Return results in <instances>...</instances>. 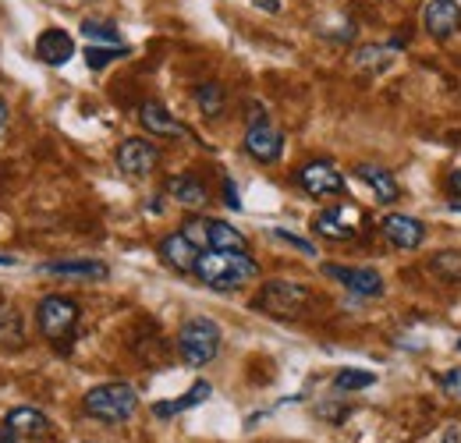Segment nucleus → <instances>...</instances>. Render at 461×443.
<instances>
[{
  "instance_id": "f257e3e1",
  "label": "nucleus",
  "mask_w": 461,
  "mask_h": 443,
  "mask_svg": "<svg viewBox=\"0 0 461 443\" xmlns=\"http://www.w3.org/2000/svg\"><path fill=\"white\" fill-rule=\"evenodd\" d=\"M195 277L213 291H238L249 280L259 277V263L249 252H217V249H203L199 263H195Z\"/></svg>"
},
{
  "instance_id": "f03ea898",
  "label": "nucleus",
  "mask_w": 461,
  "mask_h": 443,
  "mask_svg": "<svg viewBox=\"0 0 461 443\" xmlns=\"http://www.w3.org/2000/svg\"><path fill=\"white\" fill-rule=\"evenodd\" d=\"M82 408H86V415H93L107 426H117V422H128L135 415L139 393L131 384H100L82 397Z\"/></svg>"
},
{
  "instance_id": "7ed1b4c3",
  "label": "nucleus",
  "mask_w": 461,
  "mask_h": 443,
  "mask_svg": "<svg viewBox=\"0 0 461 443\" xmlns=\"http://www.w3.org/2000/svg\"><path fill=\"white\" fill-rule=\"evenodd\" d=\"M221 327L206 316H192L181 330H177V355L185 366L199 369V366H210L217 355H221Z\"/></svg>"
},
{
  "instance_id": "20e7f679",
  "label": "nucleus",
  "mask_w": 461,
  "mask_h": 443,
  "mask_svg": "<svg viewBox=\"0 0 461 443\" xmlns=\"http://www.w3.org/2000/svg\"><path fill=\"white\" fill-rule=\"evenodd\" d=\"M309 302H312L309 287H305V284H294V280H267L263 291H259V298H256V305H259L263 312L277 316V320H294V316H302V312L309 309Z\"/></svg>"
},
{
  "instance_id": "39448f33",
  "label": "nucleus",
  "mask_w": 461,
  "mask_h": 443,
  "mask_svg": "<svg viewBox=\"0 0 461 443\" xmlns=\"http://www.w3.org/2000/svg\"><path fill=\"white\" fill-rule=\"evenodd\" d=\"M36 323H40V333L47 340L71 337L75 323H78V302H71L68 294H47L36 309Z\"/></svg>"
},
{
  "instance_id": "423d86ee",
  "label": "nucleus",
  "mask_w": 461,
  "mask_h": 443,
  "mask_svg": "<svg viewBox=\"0 0 461 443\" xmlns=\"http://www.w3.org/2000/svg\"><path fill=\"white\" fill-rule=\"evenodd\" d=\"M245 153L256 164H277L281 153H285V135L263 113H256L252 124H249V131H245Z\"/></svg>"
},
{
  "instance_id": "0eeeda50",
  "label": "nucleus",
  "mask_w": 461,
  "mask_h": 443,
  "mask_svg": "<svg viewBox=\"0 0 461 443\" xmlns=\"http://www.w3.org/2000/svg\"><path fill=\"white\" fill-rule=\"evenodd\" d=\"M358 223H362V213L348 203H338V206H327V210L316 213L312 231L320 238H330V241H351L358 234Z\"/></svg>"
},
{
  "instance_id": "6e6552de",
  "label": "nucleus",
  "mask_w": 461,
  "mask_h": 443,
  "mask_svg": "<svg viewBox=\"0 0 461 443\" xmlns=\"http://www.w3.org/2000/svg\"><path fill=\"white\" fill-rule=\"evenodd\" d=\"M298 185L312 199H327V195H341L345 192V174L330 160H312V164L298 167Z\"/></svg>"
},
{
  "instance_id": "1a4fd4ad",
  "label": "nucleus",
  "mask_w": 461,
  "mask_h": 443,
  "mask_svg": "<svg viewBox=\"0 0 461 443\" xmlns=\"http://www.w3.org/2000/svg\"><path fill=\"white\" fill-rule=\"evenodd\" d=\"M157 164H160V149L149 139H124L117 146V167L128 177H146V174L157 170Z\"/></svg>"
},
{
  "instance_id": "9d476101",
  "label": "nucleus",
  "mask_w": 461,
  "mask_h": 443,
  "mask_svg": "<svg viewBox=\"0 0 461 443\" xmlns=\"http://www.w3.org/2000/svg\"><path fill=\"white\" fill-rule=\"evenodd\" d=\"M323 277L345 284L351 294H362V298H380L384 294V277L373 267H338V263H327Z\"/></svg>"
},
{
  "instance_id": "9b49d317",
  "label": "nucleus",
  "mask_w": 461,
  "mask_h": 443,
  "mask_svg": "<svg viewBox=\"0 0 461 443\" xmlns=\"http://www.w3.org/2000/svg\"><path fill=\"white\" fill-rule=\"evenodd\" d=\"M422 29L433 40H451L461 29V7L458 0H429L422 11Z\"/></svg>"
},
{
  "instance_id": "f8f14e48",
  "label": "nucleus",
  "mask_w": 461,
  "mask_h": 443,
  "mask_svg": "<svg viewBox=\"0 0 461 443\" xmlns=\"http://www.w3.org/2000/svg\"><path fill=\"white\" fill-rule=\"evenodd\" d=\"M139 121H142V128H146L153 139H188V128H185L164 104H157V100H146V104L139 107Z\"/></svg>"
},
{
  "instance_id": "ddd939ff",
  "label": "nucleus",
  "mask_w": 461,
  "mask_h": 443,
  "mask_svg": "<svg viewBox=\"0 0 461 443\" xmlns=\"http://www.w3.org/2000/svg\"><path fill=\"white\" fill-rule=\"evenodd\" d=\"M40 274L60 280H107L111 267L100 259H58V263H43Z\"/></svg>"
},
{
  "instance_id": "4468645a",
  "label": "nucleus",
  "mask_w": 461,
  "mask_h": 443,
  "mask_svg": "<svg viewBox=\"0 0 461 443\" xmlns=\"http://www.w3.org/2000/svg\"><path fill=\"white\" fill-rule=\"evenodd\" d=\"M380 231L387 234L391 245L398 249H419L426 241V223L415 221V217H404V213H387L380 221Z\"/></svg>"
},
{
  "instance_id": "2eb2a0df",
  "label": "nucleus",
  "mask_w": 461,
  "mask_h": 443,
  "mask_svg": "<svg viewBox=\"0 0 461 443\" xmlns=\"http://www.w3.org/2000/svg\"><path fill=\"white\" fill-rule=\"evenodd\" d=\"M199 245H192L181 231L177 234H167L164 241H160V259L171 267V270H177V274H195V263H199Z\"/></svg>"
},
{
  "instance_id": "dca6fc26",
  "label": "nucleus",
  "mask_w": 461,
  "mask_h": 443,
  "mask_svg": "<svg viewBox=\"0 0 461 443\" xmlns=\"http://www.w3.org/2000/svg\"><path fill=\"white\" fill-rule=\"evenodd\" d=\"M36 57H40L43 64H50V68L68 64V60L75 57V40H71V32H64V29H47V32H40V40H36Z\"/></svg>"
},
{
  "instance_id": "f3484780",
  "label": "nucleus",
  "mask_w": 461,
  "mask_h": 443,
  "mask_svg": "<svg viewBox=\"0 0 461 443\" xmlns=\"http://www.w3.org/2000/svg\"><path fill=\"white\" fill-rule=\"evenodd\" d=\"M167 195L177 206H185V210H199V206L210 203V192H206V185L195 174H174L171 181H167Z\"/></svg>"
},
{
  "instance_id": "a211bd4d",
  "label": "nucleus",
  "mask_w": 461,
  "mask_h": 443,
  "mask_svg": "<svg viewBox=\"0 0 461 443\" xmlns=\"http://www.w3.org/2000/svg\"><path fill=\"white\" fill-rule=\"evenodd\" d=\"M4 426L14 433V437H43L50 429V419L40 411V408H11Z\"/></svg>"
},
{
  "instance_id": "6ab92c4d",
  "label": "nucleus",
  "mask_w": 461,
  "mask_h": 443,
  "mask_svg": "<svg viewBox=\"0 0 461 443\" xmlns=\"http://www.w3.org/2000/svg\"><path fill=\"white\" fill-rule=\"evenodd\" d=\"M355 174H358V181H366V185L373 188V195H376L380 203H394V199L402 195L398 181H394V177H391V170H384V167L358 164V167H355Z\"/></svg>"
},
{
  "instance_id": "aec40b11",
  "label": "nucleus",
  "mask_w": 461,
  "mask_h": 443,
  "mask_svg": "<svg viewBox=\"0 0 461 443\" xmlns=\"http://www.w3.org/2000/svg\"><path fill=\"white\" fill-rule=\"evenodd\" d=\"M206 249L217 252H249V241L238 227H230L224 221H206Z\"/></svg>"
},
{
  "instance_id": "412c9836",
  "label": "nucleus",
  "mask_w": 461,
  "mask_h": 443,
  "mask_svg": "<svg viewBox=\"0 0 461 443\" xmlns=\"http://www.w3.org/2000/svg\"><path fill=\"white\" fill-rule=\"evenodd\" d=\"M210 393H213V387H210L206 380H199V384H192L188 393H181L177 401H160V404H153V415H157V419H174V415H181V411H188V408H199Z\"/></svg>"
},
{
  "instance_id": "4be33fe9",
  "label": "nucleus",
  "mask_w": 461,
  "mask_h": 443,
  "mask_svg": "<svg viewBox=\"0 0 461 443\" xmlns=\"http://www.w3.org/2000/svg\"><path fill=\"white\" fill-rule=\"evenodd\" d=\"M195 107L203 111V117H221L228 107V93L221 82H203L195 86Z\"/></svg>"
},
{
  "instance_id": "5701e85b",
  "label": "nucleus",
  "mask_w": 461,
  "mask_h": 443,
  "mask_svg": "<svg viewBox=\"0 0 461 443\" xmlns=\"http://www.w3.org/2000/svg\"><path fill=\"white\" fill-rule=\"evenodd\" d=\"M82 36H86L93 47H121V32H117L114 22L86 18V22H82Z\"/></svg>"
},
{
  "instance_id": "b1692460",
  "label": "nucleus",
  "mask_w": 461,
  "mask_h": 443,
  "mask_svg": "<svg viewBox=\"0 0 461 443\" xmlns=\"http://www.w3.org/2000/svg\"><path fill=\"white\" fill-rule=\"evenodd\" d=\"M391 57H394V47H362V50H355V64L369 68V71H380V68L391 64Z\"/></svg>"
},
{
  "instance_id": "393cba45",
  "label": "nucleus",
  "mask_w": 461,
  "mask_h": 443,
  "mask_svg": "<svg viewBox=\"0 0 461 443\" xmlns=\"http://www.w3.org/2000/svg\"><path fill=\"white\" fill-rule=\"evenodd\" d=\"M376 384V376L373 373H366V369H341L338 376H334V390H341V393H348V390H366Z\"/></svg>"
},
{
  "instance_id": "a878e982",
  "label": "nucleus",
  "mask_w": 461,
  "mask_h": 443,
  "mask_svg": "<svg viewBox=\"0 0 461 443\" xmlns=\"http://www.w3.org/2000/svg\"><path fill=\"white\" fill-rule=\"evenodd\" d=\"M117 57H128V47H89L86 50V64L93 68V71H100V68H107L111 60Z\"/></svg>"
},
{
  "instance_id": "bb28decb",
  "label": "nucleus",
  "mask_w": 461,
  "mask_h": 443,
  "mask_svg": "<svg viewBox=\"0 0 461 443\" xmlns=\"http://www.w3.org/2000/svg\"><path fill=\"white\" fill-rule=\"evenodd\" d=\"M433 270L447 280H461V252H437L433 256Z\"/></svg>"
},
{
  "instance_id": "cd10ccee",
  "label": "nucleus",
  "mask_w": 461,
  "mask_h": 443,
  "mask_svg": "<svg viewBox=\"0 0 461 443\" xmlns=\"http://www.w3.org/2000/svg\"><path fill=\"white\" fill-rule=\"evenodd\" d=\"M274 238L285 241V245H291V249H298V252H305V256H316V245H312L309 238H298V234H291V231H285V227H274Z\"/></svg>"
},
{
  "instance_id": "c85d7f7f",
  "label": "nucleus",
  "mask_w": 461,
  "mask_h": 443,
  "mask_svg": "<svg viewBox=\"0 0 461 443\" xmlns=\"http://www.w3.org/2000/svg\"><path fill=\"white\" fill-rule=\"evenodd\" d=\"M440 387L447 390V397H461V369H447V376H440Z\"/></svg>"
},
{
  "instance_id": "c756f323",
  "label": "nucleus",
  "mask_w": 461,
  "mask_h": 443,
  "mask_svg": "<svg viewBox=\"0 0 461 443\" xmlns=\"http://www.w3.org/2000/svg\"><path fill=\"white\" fill-rule=\"evenodd\" d=\"M224 203H228L230 210H241V199H238V188H234V181H224Z\"/></svg>"
},
{
  "instance_id": "7c9ffc66",
  "label": "nucleus",
  "mask_w": 461,
  "mask_h": 443,
  "mask_svg": "<svg viewBox=\"0 0 461 443\" xmlns=\"http://www.w3.org/2000/svg\"><path fill=\"white\" fill-rule=\"evenodd\" d=\"M252 4H256L259 11H270V14H274V11H281V0H252Z\"/></svg>"
},
{
  "instance_id": "2f4dec72",
  "label": "nucleus",
  "mask_w": 461,
  "mask_h": 443,
  "mask_svg": "<svg viewBox=\"0 0 461 443\" xmlns=\"http://www.w3.org/2000/svg\"><path fill=\"white\" fill-rule=\"evenodd\" d=\"M447 188H451L455 195H461V167H458V170H451V177H447Z\"/></svg>"
},
{
  "instance_id": "473e14b6",
  "label": "nucleus",
  "mask_w": 461,
  "mask_h": 443,
  "mask_svg": "<svg viewBox=\"0 0 461 443\" xmlns=\"http://www.w3.org/2000/svg\"><path fill=\"white\" fill-rule=\"evenodd\" d=\"M0 443H18V440H14V433H11V429H7V426H4V429H0Z\"/></svg>"
},
{
  "instance_id": "72a5a7b5",
  "label": "nucleus",
  "mask_w": 461,
  "mask_h": 443,
  "mask_svg": "<svg viewBox=\"0 0 461 443\" xmlns=\"http://www.w3.org/2000/svg\"><path fill=\"white\" fill-rule=\"evenodd\" d=\"M4 128H7V104L0 100V131H4Z\"/></svg>"
},
{
  "instance_id": "f704fd0d",
  "label": "nucleus",
  "mask_w": 461,
  "mask_h": 443,
  "mask_svg": "<svg viewBox=\"0 0 461 443\" xmlns=\"http://www.w3.org/2000/svg\"><path fill=\"white\" fill-rule=\"evenodd\" d=\"M14 263H18L14 256H0V267H14Z\"/></svg>"
},
{
  "instance_id": "c9c22d12",
  "label": "nucleus",
  "mask_w": 461,
  "mask_h": 443,
  "mask_svg": "<svg viewBox=\"0 0 461 443\" xmlns=\"http://www.w3.org/2000/svg\"><path fill=\"white\" fill-rule=\"evenodd\" d=\"M451 210H455V213H461V203H451Z\"/></svg>"
},
{
  "instance_id": "e433bc0d",
  "label": "nucleus",
  "mask_w": 461,
  "mask_h": 443,
  "mask_svg": "<svg viewBox=\"0 0 461 443\" xmlns=\"http://www.w3.org/2000/svg\"><path fill=\"white\" fill-rule=\"evenodd\" d=\"M458 351H461V340H458Z\"/></svg>"
}]
</instances>
